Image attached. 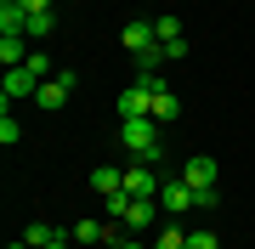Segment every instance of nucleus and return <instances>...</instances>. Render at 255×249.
<instances>
[{"instance_id": "ddd939ff", "label": "nucleus", "mask_w": 255, "mask_h": 249, "mask_svg": "<svg viewBox=\"0 0 255 249\" xmlns=\"http://www.w3.org/2000/svg\"><path fill=\"white\" fill-rule=\"evenodd\" d=\"M153 34H159V46H176V40H182V17H170V11H164V17L153 23Z\"/></svg>"}, {"instance_id": "aec40b11", "label": "nucleus", "mask_w": 255, "mask_h": 249, "mask_svg": "<svg viewBox=\"0 0 255 249\" xmlns=\"http://www.w3.org/2000/svg\"><path fill=\"white\" fill-rule=\"evenodd\" d=\"M23 11H51V0H23Z\"/></svg>"}, {"instance_id": "7ed1b4c3", "label": "nucleus", "mask_w": 255, "mask_h": 249, "mask_svg": "<svg viewBox=\"0 0 255 249\" xmlns=\"http://www.w3.org/2000/svg\"><path fill=\"white\" fill-rule=\"evenodd\" d=\"M0 85H6V108H11L17 96H34V91H40L46 80H40V74H34L28 63H17V68H6V80H0Z\"/></svg>"}, {"instance_id": "f03ea898", "label": "nucleus", "mask_w": 255, "mask_h": 249, "mask_svg": "<svg viewBox=\"0 0 255 249\" xmlns=\"http://www.w3.org/2000/svg\"><path fill=\"white\" fill-rule=\"evenodd\" d=\"M159 187H164V181L147 170V159H130V165H125V193H130V198H159Z\"/></svg>"}, {"instance_id": "4468645a", "label": "nucleus", "mask_w": 255, "mask_h": 249, "mask_svg": "<svg viewBox=\"0 0 255 249\" xmlns=\"http://www.w3.org/2000/svg\"><path fill=\"white\" fill-rule=\"evenodd\" d=\"M23 238L34 244V249H46V244L57 238V227H51V221H28V232H23Z\"/></svg>"}, {"instance_id": "2eb2a0df", "label": "nucleus", "mask_w": 255, "mask_h": 249, "mask_svg": "<svg viewBox=\"0 0 255 249\" xmlns=\"http://www.w3.org/2000/svg\"><path fill=\"white\" fill-rule=\"evenodd\" d=\"M51 11H28V23H23V34H51Z\"/></svg>"}, {"instance_id": "6ab92c4d", "label": "nucleus", "mask_w": 255, "mask_h": 249, "mask_svg": "<svg viewBox=\"0 0 255 249\" xmlns=\"http://www.w3.org/2000/svg\"><path fill=\"white\" fill-rule=\"evenodd\" d=\"M46 249H74V238H68V232H57V238H51Z\"/></svg>"}, {"instance_id": "1a4fd4ad", "label": "nucleus", "mask_w": 255, "mask_h": 249, "mask_svg": "<svg viewBox=\"0 0 255 249\" xmlns=\"http://www.w3.org/2000/svg\"><path fill=\"white\" fill-rule=\"evenodd\" d=\"M68 238H74V244H114V227H108V221H97V215H85V221H74V227H68Z\"/></svg>"}, {"instance_id": "dca6fc26", "label": "nucleus", "mask_w": 255, "mask_h": 249, "mask_svg": "<svg viewBox=\"0 0 255 249\" xmlns=\"http://www.w3.org/2000/svg\"><path fill=\"white\" fill-rule=\"evenodd\" d=\"M193 204H199V210H216L221 193H216V187H193Z\"/></svg>"}, {"instance_id": "f8f14e48", "label": "nucleus", "mask_w": 255, "mask_h": 249, "mask_svg": "<svg viewBox=\"0 0 255 249\" xmlns=\"http://www.w3.org/2000/svg\"><path fill=\"white\" fill-rule=\"evenodd\" d=\"M91 187L108 198V193H119V187H125V170H108V165H102V170H91Z\"/></svg>"}, {"instance_id": "423d86ee", "label": "nucleus", "mask_w": 255, "mask_h": 249, "mask_svg": "<svg viewBox=\"0 0 255 249\" xmlns=\"http://www.w3.org/2000/svg\"><path fill=\"white\" fill-rule=\"evenodd\" d=\"M216 175H221V165H216L210 153H193L187 165H182V181H187V187H216Z\"/></svg>"}, {"instance_id": "20e7f679", "label": "nucleus", "mask_w": 255, "mask_h": 249, "mask_svg": "<svg viewBox=\"0 0 255 249\" xmlns=\"http://www.w3.org/2000/svg\"><path fill=\"white\" fill-rule=\"evenodd\" d=\"M74 85H80L74 74H57V80H46V85H40V91H34V102H40V108H46V113H57V108H63V102L74 96Z\"/></svg>"}, {"instance_id": "9d476101", "label": "nucleus", "mask_w": 255, "mask_h": 249, "mask_svg": "<svg viewBox=\"0 0 255 249\" xmlns=\"http://www.w3.org/2000/svg\"><path fill=\"white\" fill-rule=\"evenodd\" d=\"M153 119H159V125H170V119H182V96H176L170 85H159V91H153Z\"/></svg>"}, {"instance_id": "f257e3e1", "label": "nucleus", "mask_w": 255, "mask_h": 249, "mask_svg": "<svg viewBox=\"0 0 255 249\" xmlns=\"http://www.w3.org/2000/svg\"><path fill=\"white\" fill-rule=\"evenodd\" d=\"M119 142H125L130 159L159 165V119H125V125H119Z\"/></svg>"}, {"instance_id": "9b49d317", "label": "nucleus", "mask_w": 255, "mask_h": 249, "mask_svg": "<svg viewBox=\"0 0 255 249\" xmlns=\"http://www.w3.org/2000/svg\"><path fill=\"white\" fill-rule=\"evenodd\" d=\"M28 34H0V63L6 68H17V63H28V46H23Z\"/></svg>"}, {"instance_id": "0eeeda50", "label": "nucleus", "mask_w": 255, "mask_h": 249, "mask_svg": "<svg viewBox=\"0 0 255 249\" xmlns=\"http://www.w3.org/2000/svg\"><path fill=\"white\" fill-rule=\"evenodd\" d=\"M119 40H125V51H130V57H142L147 46H159V34H153V23H142V17L119 28Z\"/></svg>"}, {"instance_id": "39448f33", "label": "nucleus", "mask_w": 255, "mask_h": 249, "mask_svg": "<svg viewBox=\"0 0 255 249\" xmlns=\"http://www.w3.org/2000/svg\"><path fill=\"white\" fill-rule=\"evenodd\" d=\"M153 204H159V198H130V210L119 215V227H125V232H136V238H142V232H147V227L159 221V210H153Z\"/></svg>"}, {"instance_id": "a211bd4d", "label": "nucleus", "mask_w": 255, "mask_h": 249, "mask_svg": "<svg viewBox=\"0 0 255 249\" xmlns=\"http://www.w3.org/2000/svg\"><path fill=\"white\" fill-rule=\"evenodd\" d=\"M187 249H221L216 232H187Z\"/></svg>"}, {"instance_id": "f3484780", "label": "nucleus", "mask_w": 255, "mask_h": 249, "mask_svg": "<svg viewBox=\"0 0 255 249\" xmlns=\"http://www.w3.org/2000/svg\"><path fill=\"white\" fill-rule=\"evenodd\" d=\"M17 136H23V125L11 119V108H6V119H0V142H6V148H11V142H17Z\"/></svg>"}, {"instance_id": "6e6552de", "label": "nucleus", "mask_w": 255, "mask_h": 249, "mask_svg": "<svg viewBox=\"0 0 255 249\" xmlns=\"http://www.w3.org/2000/svg\"><path fill=\"white\" fill-rule=\"evenodd\" d=\"M159 204H164L170 215H187V210H199V204H193V187H187V181H164V187H159Z\"/></svg>"}]
</instances>
